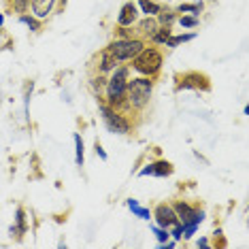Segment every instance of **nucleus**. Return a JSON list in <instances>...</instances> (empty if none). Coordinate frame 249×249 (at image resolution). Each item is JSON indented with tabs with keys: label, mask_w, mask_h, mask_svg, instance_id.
Wrapping results in <instances>:
<instances>
[{
	"label": "nucleus",
	"mask_w": 249,
	"mask_h": 249,
	"mask_svg": "<svg viewBox=\"0 0 249 249\" xmlns=\"http://www.w3.org/2000/svg\"><path fill=\"white\" fill-rule=\"evenodd\" d=\"M128 69H117L113 72V77L109 79V86H107V98L113 107L122 105L126 100V92H128Z\"/></svg>",
	"instance_id": "1"
},
{
	"label": "nucleus",
	"mask_w": 249,
	"mask_h": 249,
	"mask_svg": "<svg viewBox=\"0 0 249 249\" xmlns=\"http://www.w3.org/2000/svg\"><path fill=\"white\" fill-rule=\"evenodd\" d=\"M151 89H154V86H151L149 79H132L128 83V92H126L128 103L132 107H137V109L145 107L151 96Z\"/></svg>",
	"instance_id": "2"
},
{
	"label": "nucleus",
	"mask_w": 249,
	"mask_h": 249,
	"mask_svg": "<svg viewBox=\"0 0 249 249\" xmlns=\"http://www.w3.org/2000/svg\"><path fill=\"white\" fill-rule=\"evenodd\" d=\"M162 66V53L158 49L149 47V49H141L139 55H134V69L143 75H154L160 71Z\"/></svg>",
	"instance_id": "3"
},
{
	"label": "nucleus",
	"mask_w": 249,
	"mask_h": 249,
	"mask_svg": "<svg viewBox=\"0 0 249 249\" xmlns=\"http://www.w3.org/2000/svg\"><path fill=\"white\" fill-rule=\"evenodd\" d=\"M113 53H115L117 60L126 62V60H132L134 55L141 53V49H143V43L137 41V38H120V41H115L111 45Z\"/></svg>",
	"instance_id": "4"
},
{
	"label": "nucleus",
	"mask_w": 249,
	"mask_h": 249,
	"mask_svg": "<svg viewBox=\"0 0 249 249\" xmlns=\"http://www.w3.org/2000/svg\"><path fill=\"white\" fill-rule=\"evenodd\" d=\"M100 113H103V122L107 124V128L111 130V132H117V134H126L130 130V124L124 115H120L117 111H113L111 107H100Z\"/></svg>",
	"instance_id": "5"
},
{
	"label": "nucleus",
	"mask_w": 249,
	"mask_h": 249,
	"mask_svg": "<svg viewBox=\"0 0 249 249\" xmlns=\"http://www.w3.org/2000/svg\"><path fill=\"white\" fill-rule=\"evenodd\" d=\"M156 222H158V226H162V228H171V226L179 224V217H177V213H175L173 207L158 205V209H156Z\"/></svg>",
	"instance_id": "6"
},
{
	"label": "nucleus",
	"mask_w": 249,
	"mask_h": 249,
	"mask_svg": "<svg viewBox=\"0 0 249 249\" xmlns=\"http://www.w3.org/2000/svg\"><path fill=\"white\" fill-rule=\"evenodd\" d=\"M173 173V164L166 160L154 162V164H147L143 171L139 173V177H147V175H154V177H168Z\"/></svg>",
	"instance_id": "7"
},
{
	"label": "nucleus",
	"mask_w": 249,
	"mask_h": 249,
	"mask_svg": "<svg viewBox=\"0 0 249 249\" xmlns=\"http://www.w3.org/2000/svg\"><path fill=\"white\" fill-rule=\"evenodd\" d=\"M183 88H200V89H209V83H207V77L200 75V72H190L181 79L179 83V89Z\"/></svg>",
	"instance_id": "8"
},
{
	"label": "nucleus",
	"mask_w": 249,
	"mask_h": 249,
	"mask_svg": "<svg viewBox=\"0 0 249 249\" xmlns=\"http://www.w3.org/2000/svg\"><path fill=\"white\" fill-rule=\"evenodd\" d=\"M115 62H117V58H115V53H113V49L107 47V49H103V52H100V55H98V69L103 71V72L115 71Z\"/></svg>",
	"instance_id": "9"
},
{
	"label": "nucleus",
	"mask_w": 249,
	"mask_h": 249,
	"mask_svg": "<svg viewBox=\"0 0 249 249\" xmlns=\"http://www.w3.org/2000/svg\"><path fill=\"white\" fill-rule=\"evenodd\" d=\"M134 21H137V7H134L132 2L124 4L120 18H117V24H120L122 28H126V26H132Z\"/></svg>",
	"instance_id": "10"
},
{
	"label": "nucleus",
	"mask_w": 249,
	"mask_h": 249,
	"mask_svg": "<svg viewBox=\"0 0 249 249\" xmlns=\"http://www.w3.org/2000/svg\"><path fill=\"white\" fill-rule=\"evenodd\" d=\"M175 213H177V217H179V222H190L192 217H194V213H196V209H192L188 202H183V200H179V202H175Z\"/></svg>",
	"instance_id": "11"
},
{
	"label": "nucleus",
	"mask_w": 249,
	"mask_h": 249,
	"mask_svg": "<svg viewBox=\"0 0 249 249\" xmlns=\"http://www.w3.org/2000/svg\"><path fill=\"white\" fill-rule=\"evenodd\" d=\"M53 0H32V9H35L36 18H45V15L52 11Z\"/></svg>",
	"instance_id": "12"
},
{
	"label": "nucleus",
	"mask_w": 249,
	"mask_h": 249,
	"mask_svg": "<svg viewBox=\"0 0 249 249\" xmlns=\"http://www.w3.org/2000/svg\"><path fill=\"white\" fill-rule=\"evenodd\" d=\"M28 230V224H26V211L24 209H18V217H15V228H13V234L18 236H24Z\"/></svg>",
	"instance_id": "13"
},
{
	"label": "nucleus",
	"mask_w": 249,
	"mask_h": 249,
	"mask_svg": "<svg viewBox=\"0 0 249 249\" xmlns=\"http://www.w3.org/2000/svg\"><path fill=\"white\" fill-rule=\"evenodd\" d=\"M128 209H130V211H132L134 215H137V217H141V219H149V217H151L149 209L141 207L137 200H132V198H130V200H128Z\"/></svg>",
	"instance_id": "14"
},
{
	"label": "nucleus",
	"mask_w": 249,
	"mask_h": 249,
	"mask_svg": "<svg viewBox=\"0 0 249 249\" xmlns=\"http://www.w3.org/2000/svg\"><path fill=\"white\" fill-rule=\"evenodd\" d=\"M168 36H171V28L162 26V28H158L154 35H151V41H154V43H166Z\"/></svg>",
	"instance_id": "15"
},
{
	"label": "nucleus",
	"mask_w": 249,
	"mask_h": 249,
	"mask_svg": "<svg viewBox=\"0 0 249 249\" xmlns=\"http://www.w3.org/2000/svg\"><path fill=\"white\" fill-rule=\"evenodd\" d=\"M196 35H177V36H168L166 38V45L168 47H177V45H181V43H188V41H192V38H194Z\"/></svg>",
	"instance_id": "16"
},
{
	"label": "nucleus",
	"mask_w": 249,
	"mask_h": 249,
	"mask_svg": "<svg viewBox=\"0 0 249 249\" xmlns=\"http://www.w3.org/2000/svg\"><path fill=\"white\" fill-rule=\"evenodd\" d=\"M141 9H143V13H147V15H158L160 13V4L151 2V0H141Z\"/></svg>",
	"instance_id": "17"
},
{
	"label": "nucleus",
	"mask_w": 249,
	"mask_h": 249,
	"mask_svg": "<svg viewBox=\"0 0 249 249\" xmlns=\"http://www.w3.org/2000/svg\"><path fill=\"white\" fill-rule=\"evenodd\" d=\"M141 32H143V35H154V32L158 30V24H156V19H145L143 24H141V28H139Z\"/></svg>",
	"instance_id": "18"
},
{
	"label": "nucleus",
	"mask_w": 249,
	"mask_h": 249,
	"mask_svg": "<svg viewBox=\"0 0 249 249\" xmlns=\"http://www.w3.org/2000/svg\"><path fill=\"white\" fill-rule=\"evenodd\" d=\"M202 11V2H196V4H181L179 7V13H200Z\"/></svg>",
	"instance_id": "19"
},
{
	"label": "nucleus",
	"mask_w": 249,
	"mask_h": 249,
	"mask_svg": "<svg viewBox=\"0 0 249 249\" xmlns=\"http://www.w3.org/2000/svg\"><path fill=\"white\" fill-rule=\"evenodd\" d=\"M75 147H77V164L83 166V141L79 134H75Z\"/></svg>",
	"instance_id": "20"
},
{
	"label": "nucleus",
	"mask_w": 249,
	"mask_h": 249,
	"mask_svg": "<svg viewBox=\"0 0 249 249\" xmlns=\"http://www.w3.org/2000/svg\"><path fill=\"white\" fill-rule=\"evenodd\" d=\"M179 24L183 28H196L198 26V18H190V15H183V18L179 19Z\"/></svg>",
	"instance_id": "21"
},
{
	"label": "nucleus",
	"mask_w": 249,
	"mask_h": 249,
	"mask_svg": "<svg viewBox=\"0 0 249 249\" xmlns=\"http://www.w3.org/2000/svg\"><path fill=\"white\" fill-rule=\"evenodd\" d=\"M154 232H156V236H158V241H160V243H166L168 241V230L166 228H162V226H156Z\"/></svg>",
	"instance_id": "22"
},
{
	"label": "nucleus",
	"mask_w": 249,
	"mask_h": 249,
	"mask_svg": "<svg viewBox=\"0 0 249 249\" xmlns=\"http://www.w3.org/2000/svg\"><path fill=\"white\" fill-rule=\"evenodd\" d=\"M173 21H175V15L173 13H168V11H166V13H160V24L162 26H171Z\"/></svg>",
	"instance_id": "23"
},
{
	"label": "nucleus",
	"mask_w": 249,
	"mask_h": 249,
	"mask_svg": "<svg viewBox=\"0 0 249 249\" xmlns=\"http://www.w3.org/2000/svg\"><path fill=\"white\" fill-rule=\"evenodd\" d=\"M21 21L26 26H30V30H38V21L35 18H28V15H21Z\"/></svg>",
	"instance_id": "24"
},
{
	"label": "nucleus",
	"mask_w": 249,
	"mask_h": 249,
	"mask_svg": "<svg viewBox=\"0 0 249 249\" xmlns=\"http://www.w3.org/2000/svg\"><path fill=\"white\" fill-rule=\"evenodd\" d=\"M13 7L19 11V13H24V11L28 9V0H13Z\"/></svg>",
	"instance_id": "25"
},
{
	"label": "nucleus",
	"mask_w": 249,
	"mask_h": 249,
	"mask_svg": "<svg viewBox=\"0 0 249 249\" xmlns=\"http://www.w3.org/2000/svg\"><path fill=\"white\" fill-rule=\"evenodd\" d=\"M181 236H183V228H181L179 224H175V226H173V239H175V241H179Z\"/></svg>",
	"instance_id": "26"
},
{
	"label": "nucleus",
	"mask_w": 249,
	"mask_h": 249,
	"mask_svg": "<svg viewBox=\"0 0 249 249\" xmlns=\"http://www.w3.org/2000/svg\"><path fill=\"white\" fill-rule=\"evenodd\" d=\"M96 154H98L100 158H103V160H107V154H105V149L100 145H96Z\"/></svg>",
	"instance_id": "27"
},
{
	"label": "nucleus",
	"mask_w": 249,
	"mask_h": 249,
	"mask_svg": "<svg viewBox=\"0 0 249 249\" xmlns=\"http://www.w3.org/2000/svg\"><path fill=\"white\" fill-rule=\"evenodd\" d=\"M207 245H209L207 239H200V241H198V247H207Z\"/></svg>",
	"instance_id": "28"
},
{
	"label": "nucleus",
	"mask_w": 249,
	"mask_h": 249,
	"mask_svg": "<svg viewBox=\"0 0 249 249\" xmlns=\"http://www.w3.org/2000/svg\"><path fill=\"white\" fill-rule=\"evenodd\" d=\"M2 21H4V18H2V15H0V28H2Z\"/></svg>",
	"instance_id": "29"
}]
</instances>
